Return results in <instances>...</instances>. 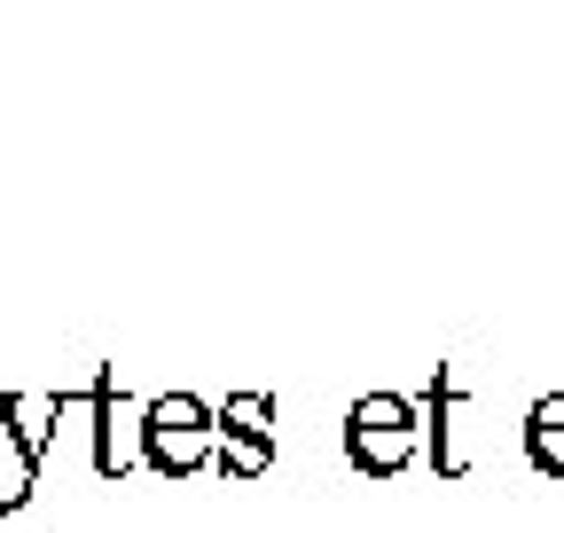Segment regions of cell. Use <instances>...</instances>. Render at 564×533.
<instances>
[]
</instances>
